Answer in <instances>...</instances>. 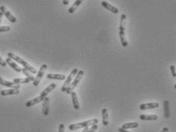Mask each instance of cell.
Masks as SVG:
<instances>
[{"label":"cell","instance_id":"1","mask_svg":"<svg viewBox=\"0 0 176 132\" xmlns=\"http://www.w3.org/2000/svg\"><path fill=\"white\" fill-rule=\"evenodd\" d=\"M126 19H127V16L125 14H123L120 16V27H119V36H120V43H121L122 46L126 47L127 46V41L126 40L125 36V26H126Z\"/></svg>","mask_w":176,"mask_h":132},{"label":"cell","instance_id":"2","mask_svg":"<svg viewBox=\"0 0 176 132\" xmlns=\"http://www.w3.org/2000/svg\"><path fill=\"white\" fill-rule=\"evenodd\" d=\"M7 55H8V58L12 59V60H15V62H18L19 64H21V65H23L25 69H26L27 70L29 71L30 72H32V74H36L37 73V70L35 69V68L32 67V65H29L28 62H25V60H23V59H22V58H20L19 56H16L15 54L12 53V52H8Z\"/></svg>","mask_w":176,"mask_h":132},{"label":"cell","instance_id":"3","mask_svg":"<svg viewBox=\"0 0 176 132\" xmlns=\"http://www.w3.org/2000/svg\"><path fill=\"white\" fill-rule=\"evenodd\" d=\"M99 123V120L97 119H91V120L85 121V122H79L76 123V124H72L69 125V129L70 131H74L77 130L79 128H84L86 127H89V126H92L93 125H96Z\"/></svg>","mask_w":176,"mask_h":132},{"label":"cell","instance_id":"4","mask_svg":"<svg viewBox=\"0 0 176 132\" xmlns=\"http://www.w3.org/2000/svg\"><path fill=\"white\" fill-rule=\"evenodd\" d=\"M83 75H84V72H83V71L81 70V71H79V72H78L77 75H76V77L74 78V79H73V80H72V81L71 82L70 85H69V86L68 87L67 89H66V93H67V94H70V93H72L73 90H74V89L76 88V87L77 86L78 84H79V81H81V79L82 78Z\"/></svg>","mask_w":176,"mask_h":132},{"label":"cell","instance_id":"5","mask_svg":"<svg viewBox=\"0 0 176 132\" xmlns=\"http://www.w3.org/2000/svg\"><path fill=\"white\" fill-rule=\"evenodd\" d=\"M78 72H79V70H78L77 69H74L72 71V72H70V74H69V76L67 77L66 78V81H65L64 84H63V87H61V91L62 92H66V89L68 88V87L70 85L71 82L72 81V80L74 79V78L76 77V75H77Z\"/></svg>","mask_w":176,"mask_h":132},{"label":"cell","instance_id":"6","mask_svg":"<svg viewBox=\"0 0 176 132\" xmlns=\"http://www.w3.org/2000/svg\"><path fill=\"white\" fill-rule=\"evenodd\" d=\"M47 69V65L46 64H43V65H41V68H40V70L38 71V75H37V76L35 77V81H33L34 86L37 87L39 85L41 78H43L44 75V72H46Z\"/></svg>","mask_w":176,"mask_h":132},{"label":"cell","instance_id":"7","mask_svg":"<svg viewBox=\"0 0 176 132\" xmlns=\"http://www.w3.org/2000/svg\"><path fill=\"white\" fill-rule=\"evenodd\" d=\"M0 12H2V14H3V15H5L7 18H8V20L10 21V22H12V23H15V22L17 21L16 18L14 17L12 14L10 13L9 11L7 10L6 8H5L4 5H2V6L0 7Z\"/></svg>","mask_w":176,"mask_h":132},{"label":"cell","instance_id":"8","mask_svg":"<svg viewBox=\"0 0 176 132\" xmlns=\"http://www.w3.org/2000/svg\"><path fill=\"white\" fill-rule=\"evenodd\" d=\"M43 105H42V113H43L44 116H47L49 114L50 111V99L48 97H45L43 101Z\"/></svg>","mask_w":176,"mask_h":132},{"label":"cell","instance_id":"9","mask_svg":"<svg viewBox=\"0 0 176 132\" xmlns=\"http://www.w3.org/2000/svg\"><path fill=\"white\" fill-rule=\"evenodd\" d=\"M159 103H143L140 106V110H147V109H156L159 108Z\"/></svg>","mask_w":176,"mask_h":132},{"label":"cell","instance_id":"10","mask_svg":"<svg viewBox=\"0 0 176 132\" xmlns=\"http://www.w3.org/2000/svg\"><path fill=\"white\" fill-rule=\"evenodd\" d=\"M0 84H2V86L7 87L13 88V89H19L20 88V84H17L13 83V82L7 81L2 78L1 77H0Z\"/></svg>","mask_w":176,"mask_h":132},{"label":"cell","instance_id":"11","mask_svg":"<svg viewBox=\"0 0 176 132\" xmlns=\"http://www.w3.org/2000/svg\"><path fill=\"white\" fill-rule=\"evenodd\" d=\"M56 84L54 83H52L50 84L49 85V86L47 87L46 88V89H44V90L42 91V93H41V95H40V96H41V98H43V99H44L45 97H47V96L48 94H49L50 92H52V90H53L56 88Z\"/></svg>","mask_w":176,"mask_h":132},{"label":"cell","instance_id":"12","mask_svg":"<svg viewBox=\"0 0 176 132\" xmlns=\"http://www.w3.org/2000/svg\"><path fill=\"white\" fill-rule=\"evenodd\" d=\"M102 5L105 8H106L107 10L110 11L111 12H112V13H114V14L118 13V12H119L118 8H116V7H114V5H111V4H109L108 2H105V1H103V2H102Z\"/></svg>","mask_w":176,"mask_h":132},{"label":"cell","instance_id":"13","mask_svg":"<svg viewBox=\"0 0 176 132\" xmlns=\"http://www.w3.org/2000/svg\"><path fill=\"white\" fill-rule=\"evenodd\" d=\"M20 91L19 89H8V90H1V95L3 96H9V95H18L19 94Z\"/></svg>","mask_w":176,"mask_h":132},{"label":"cell","instance_id":"14","mask_svg":"<svg viewBox=\"0 0 176 132\" xmlns=\"http://www.w3.org/2000/svg\"><path fill=\"white\" fill-rule=\"evenodd\" d=\"M47 78L48 79H51V80L59 81H64L66 78V77L64 75H61V74H48L47 75Z\"/></svg>","mask_w":176,"mask_h":132},{"label":"cell","instance_id":"15","mask_svg":"<svg viewBox=\"0 0 176 132\" xmlns=\"http://www.w3.org/2000/svg\"><path fill=\"white\" fill-rule=\"evenodd\" d=\"M5 62H6V64H8V65H9L10 67L12 68V69H14L15 72H22V69H21V68H20L19 66L15 63V62H14L12 59H10V58L8 57L6 59H5Z\"/></svg>","mask_w":176,"mask_h":132},{"label":"cell","instance_id":"16","mask_svg":"<svg viewBox=\"0 0 176 132\" xmlns=\"http://www.w3.org/2000/svg\"><path fill=\"white\" fill-rule=\"evenodd\" d=\"M83 1H84V0H76V2L72 4V5H71L70 8L68 9V12H69V14L74 13V12L76 11V9L79 8V6L81 5V4H82V2H83Z\"/></svg>","mask_w":176,"mask_h":132},{"label":"cell","instance_id":"17","mask_svg":"<svg viewBox=\"0 0 176 132\" xmlns=\"http://www.w3.org/2000/svg\"><path fill=\"white\" fill-rule=\"evenodd\" d=\"M102 124L104 126L108 125V113L107 109H102Z\"/></svg>","mask_w":176,"mask_h":132},{"label":"cell","instance_id":"18","mask_svg":"<svg viewBox=\"0 0 176 132\" xmlns=\"http://www.w3.org/2000/svg\"><path fill=\"white\" fill-rule=\"evenodd\" d=\"M71 98H72V104H73V107L75 109H79V100H78L77 94L75 91H72L71 93Z\"/></svg>","mask_w":176,"mask_h":132},{"label":"cell","instance_id":"19","mask_svg":"<svg viewBox=\"0 0 176 132\" xmlns=\"http://www.w3.org/2000/svg\"><path fill=\"white\" fill-rule=\"evenodd\" d=\"M43 100H44L43 98H41V96H38V97L33 99V100H29V101L27 102V103H25V106H26L27 107H31V106H34V105L38 104V103H41V102H42Z\"/></svg>","mask_w":176,"mask_h":132},{"label":"cell","instance_id":"20","mask_svg":"<svg viewBox=\"0 0 176 132\" xmlns=\"http://www.w3.org/2000/svg\"><path fill=\"white\" fill-rule=\"evenodd\" d=\"M140 119L142 121H156L158 119L156 115H140Z\"/></svg>","mask_w":176,"mask_h":132},{"label":"cell","instance_id":"21","mask_svg":"<svg viewBox=\"0 0 176 132\" xmlns=\"http://www.w3.org/2000/svg\"><path fill=\"white\" fill-rule=\"evenodd\" d=\"M163 108H164V116L165 119H168L170 116L169 111V102L168 100H165L163 102Z\"/></svg>","mask_w":176,"mask_h":132},{"label":"cell","instance_id":"22","mask_svg":"<svg viewBox=\"0 0 176 132\" xmlns=\"http://www.w3.org/2000/svg\"><path fill=\"white\" fill-rule=\"evenodd\" d=\"M139 126V124L137 122H129L126 123V124H123L121 126L122 128L123 129H130V128H137Z\"/></svg>","mask_w":176,"mask_h":132},{"label":"cell","instance_id":"23","mask_svg":"<svg viewBox=\"0 0 176 132\" xmlns=\"http://www.w3.org/2000/svg\"><path fill=\"white\" fill-rule=\"evenodd\" d=\"M22 72H23L24 75H25V76H26L27 78H28L29 79L30 81H35V77H34L33 75L31 74V72H30L29 71L27 70L26 69H25V68L22 69Z\"/></svg>","mask_w":176,"mask_h":132},{"label":"cell","instance_id":"24","mask_svg":"<svg viewBox=\"0 0 176 132\" xmlns=\"http://www.w3.org/2000/svg\"><path fill=\"white\" fill-rule=\"evenodd\" d=\"M31 81L26 78H14L13 79V83L17 84H28Z\"/></svg>","mask_w":176,"mask_h":132},{"label":"cell","instance_id":"25","mask_svg":"<svg viewBox=\"0 0 176 132\" xmlns=\"http://www.w3.org/2000/svg\"><path fill=\"white\" fill-rule=\"evenodd\" d=\"M98 128H99V126H98L97 124L93 125H92V127L88 130V132H96V131H97Z\"/></svg>","mask_w":176,"mask_h":132},{"label":"cell","instance_id":"26","mask_svg":"<svg viewBox=\"0 0 176 132\" xmlns=\"http://www.w3.org/2000/svg\"><path fill=\"white\" fill-rule=\"evenodd\" d=\"M11 30V28L8 26H2L0 27V32H7Z\"/></svg>","mask_w":176,"mask_h":132},{"label":"cell","instance_id":"27","mask_svg":"<svg viewBox=\"0 0 176 132\" xmlns=\"http://www.w3.org/2000/svg\"><path fill=\"white\" fill-rule=\"evenodd\" d=\"M170 70L171 72V75L174 78H176V72H175V66L174 65H171L170 66Z\"/></svg>","mask_w":176,"mask_h":132},{"label":"cell","instance_id":"28","mask_svg":"<svg viewBox=\"0 0 176 132\" xmlns=\"http://www.w3.org/2000/svg\"><path fill=\"white\" fill-rule=\"evenodd\" d=\"M58 132H65V125L63 124H60L59 125V131Z\"/></svg>","mask_w":176,"mask_h":132},{"label":"cell","instance_id":"29","mask_svg":"<svg viewBox=\"0 0 176 132\" xmlns=\"http://www.w3.org/2000/svg\"><path fill=\"white\" fill-rule=\"evenodd\" d=\"M0 65L2 66V67H5L6 66V62H5V60L2 59V58L0 56Z\"/></svg>","mask_w":176,"mask_h":132},{"label":"cell","instance_id":"30","mask_svg":"<svg viewBox=\"0 0 176 132\" xmlns=\"http://www.w3.org/2000/svg\"><path fill=\"white\" fill-rule=\"evenodd\" d=\"M118 131L119 132H129L128 131H127L126 129H123L122 128H118Z\"/></svg>","mask_w":176,"mask_h":132},{"label":"cell","instance_id":"31","mask_svg":"<svg viewBox=\"0 0 176 132\" xmlns=\"http://www.w3.org/2000/svg\"><path fill=\"white\" fill-rule=\"evenodd\" d=\"M63 4L64 5H67L69 4V0H63Z\"/></svg>","mask_w":176,"mask_h":132},{"label":"cell","instance_id":"32","mask_svg":"<svg viewBox=\"0 0 176 132\" xmlns=\"http://www.w3.org/2000/svg\"><path fill=\"white\" fill-rule=\"evenodd\" d=\"M162 132H168V128L166 127L163 128L162 131Z\"/></svg>","mask_w":176,"mask_h":132},{"label":"cell","instance_id":"33","mask_svg":"<svg viewBox=\"0 0 176 132\" xmlns=\"http://www.w3.org/2000/svg\"><path fill=\"white\" fill-rule=\"evenodd\" d=\"M2 17H3V14H2V12H0V23H1V21H2Z\"/></svg>","mask_w":176,"mask_h":132},{"label":"cell","instance_id":"34","mask_svg":"<svg viewBox=\"0 0 176 132\" xmlns=\"http://www.w3.org/2000/svg\"><path fill=\"white\" fill-rule=\"evenodd\" d=\"M88 130H89V127L84 128V129L82 130V132H88Z\"/></svg>","mask_w":176,"mask_h":132}]
</instances>
